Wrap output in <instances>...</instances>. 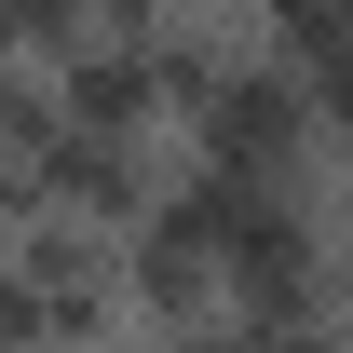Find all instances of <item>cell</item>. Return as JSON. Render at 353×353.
Returning <instances> with one entry per match:
<instances>
[{
    "mask_svg": "<svg viewBox=\"0 0 353 353\" xmlns=\"http://www.w3.org/2000/svg\"><path fill=\"white\" fill-rule=\"evenodd\" d=\"M259 28L299 54V68H326V54H353V0H259Z\"/></svg>",
    "mask_w": 353,
    "mask_h": 353,
    "instance_id": "cell-3",
    "label": "cell"
},
{
    "mask_svg": "<svg viewBox=\"0 0 353 353\" xmlns=\"http://www.w3.org/2000/svg\"><path fill=\"white\" fill-rule=\"evenodd\" d=\"M326 82H312L285 41H245L204 82V109H190V163L218 176H259V190H312V150H326Z\"/></svg>",
    "mask_w": 353,
    "mask_h": 353,
    "instance_id": "cell-1",
    "label": "cell"
},
{
    "mask_svg": "<svg viewBox=\"0 0 353 353\" xmlns=\"http://www.w3.org/2000/svg\"><path fill=\"white\" fill-rule=\"evenodd\" d=\"M54 95H68V123H95V136H176L163 28H95L82 54H54ZM176 150H190V136H176Z\"/></svg>",
    "mask_w": 353,
    "mask_h": 353,
    "instance_id": "cell-2",
    "label": "cell"
}]
</instances>
